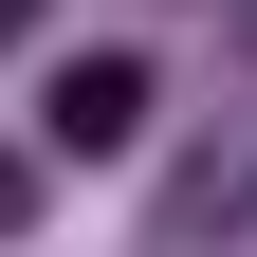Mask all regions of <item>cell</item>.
<instances>
[{
  "instance_id": "obj_1",
  "label": "cell",
  "mask_w": 257,
  "mask_h": 257,
  "mask_svg": "<svg viewBox=\"0 0 257 257\" xmlns=\"http://www.w3.org/2000/svg\"><path fill=\"white\" fill-rule=\"evenodd\" d=\"M37 128L74 147V166H92V147H128V128H147V55H74V74L37 92Z\"/></svg>"
},
{
  "instance_id": "obj_2",
  "label": "cell",
  "mask_w": 257,
  "mask_h": 257,
  "mask_svg": "<svg viewBox=\"0 0 257 257\" xmlns=\"http://www.w3.org/2000/svg\"><path fill=\"white\" fill-rule=\"evenodd\" d=\"M0 37H37V0H0Z\"/></svg>"
},
{
  "instance_id": "obj_3",
  "label": "cell",
  "mask_w": 257,
  "mask_h": 257,
  "mask_svg": "<svg viewBox=\"0 0 257 257\" xmlns=\"http://www.w3.org/2000/svg\"><path fill=\"white\" fill-rule=\"evenodd\" d=\"M0 220H19V166H0Z\"/></svg>"
}]
</instances>
